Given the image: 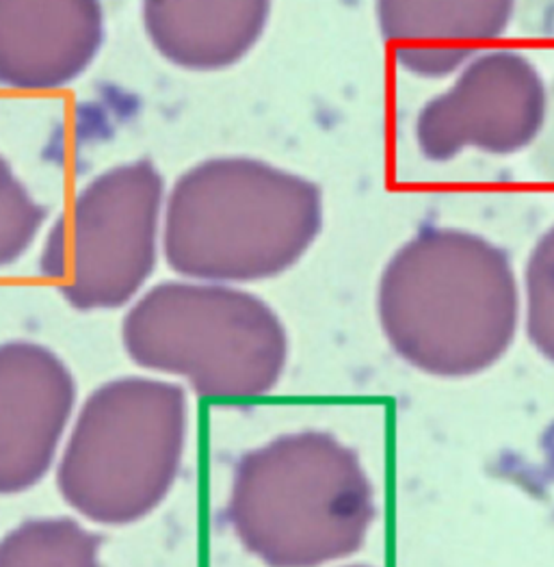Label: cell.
<instances>
[{"label": "cell", "mask_w": 554, "mask_h": 567, "mask_svg": "<svg viewBox=\"0 0 554 567\" xmlns=\"http://www.w3.org/2000/svg\"><path fill=\"white\" fill-rule=\"evenodd\" d=\"M377 317L410 367L429 378H476L507 355L522 328V288L505 249L429 226L388 260Z\"/></svg>", "instance_id": "1"}, {"label": "cell", "mask_w": 554, "mask_h": 567, "mask_svg": "<svg viewBox=\"0 0 554 567\" xmlns=\"http://www.w3.org/2000/svg\"><path fill=\"white\" fill-rule=\"evenodd\" d=\"M321 230L312 181L254 156H213L167 190L163 256L178 278L267 282L299 265Z\"/></svg>", "instance_id": "2"}, {"label": "cell", "mask_w": 554, "mask_h": 567, "mask_svg": "<svg viewBox=\"0 0 554 567\" xmlns=\"http://www.w3.org/2000/svg\"><path fill=\"white\" fill-rule=\"evenodd\" d=\"M226 518L260 566L336 567L367 544L377 498L347 442L321 429H299L238 460Z\"/></svg>", "instance_id": "3"}, {"label": "cell", "mask_w": 554, "mask_h": 567, "mask_svg": "<svg viewBox=\"0 0 554 567\" xmlns=\"http://www.w3.org/2000/svg\"><path fill=\"white\" fill-rule=\"evenodd\" d=\"M191 426L185 385L156 375H122L79 405L54 481L76 518L122 528L150 518L172 494Z\"/></svg>", "instance_id": "4"}, {"label": "cell", "mask_w": 554, "mask_h": 567, "mask_svg": "<svg viewBox=\"0 0 554 567\" xmlns=\"http://www.w3.org/2000/svg\"><path fill=\"white\" fill-rule=\"evenodd\" d=\"M133 364L208 401H249L276 390L290 340L263 297L234 284L167 280L147 288L122 321Z\"/></svg>", "instance_id": "5"}, {"label": "cell", "mask_w": 554, "mask_h": 567, "mask_svg": "<svg viewBox=\"0 0 554 567\" xmlns=\"http://www.w3.org/2000/svg\"><path fill=\"white\" fill-rule=\"evenodd\" d=\"M165 199V181L147 158L98 174L50 226L42 276L79 312L129 308L163 251Z\"/></svg>", "instance_id": "6"}, {"label": "cell", "mask_w": 554, "mask_h": 567, "mask_svg": "<svg viewBox=\"0 0 554 567\" xmlns=\"http://www.w3.org/2000/svg\"><path fill=\"white\" fill-rule=\"evenodd\" d=\"M546 113L537 65L515 50H485L463 65L451 90L420 109L416 145L431 163L453 161L463 150L509 156L540 137Z\"/></svg>", "instance_id": "7"}, {"label": "cell", "mask_w": 554, "mask_h": 567, "mask_svg": "<svg viewBox=\"0 0 554 567\" xmlns=\"http://www.w3.org/2000/svg\"><path fill=\"white\" fill-rule=\"evenodd\" d=\"M76 410L79 383L57 351L35 340L0 342V498L54 473Z\"/></svg>", "instance_id": "8"}, {"label": "cell", "mask_w": 554, "mask_h": 567, "mask_svg": "<svg viewBox=\"0 0 554 567\" xmlns=\"http://www.w3.org/2000/svg\"><path fill=\"white\" fill-rule=\"evenodd\" d=\"M102 44V0H0L2 87L63 90L90 70Z\"/></svg>", "instance_id": "9"}, {"label": "cell", "mask_w": 554, "mask_h": 567, "mask_svg": "<svg viewBox=\"0 0 554 567\" xmlns=\"http://www.w3.org/2000/svg\"><path fill=\"white\" fill-rule=\"evenodd\" d=\"M517 0H377L390 56L420 79H444L503 38Z\"/></svg>", "instance_id": "10"}, {"label": "cell", "mask_w": 554, "mask_h": 567, "mask_svg": "<svg viewBox=\"0 0 554 567\" xmlns=\"http://www.w3.org/2000/svg\"><path fill=\"white\" fill-rule=\"evenodd\" d=\"M274 0H141L154 50L188 72H222L263 40Z\"/></svg>", "instance_id": "11"}, {"label": "cell", "mask_w": 554, "mask_h": 567, "mask_svg": "<svg viewBox=\"0 0 554 567\" xmlns=\"http://www.w3.org/2000/svg\"><path fill=\"white\" fill-rule=\"evenodd\" d=\"M100 548L88 522L42 516L20 522L0 537V567H102Z\"/></svg>", "instance_id": "12"}, {"label": "cell", "mask_w": 554, "mask_h": 567, "mask_svg": "<svg viewBox=\"0 0 554 567\" xmlns=\"http://www.w3.org/2000/svg\"><path fill=\"white\" fill-rule=\"evenodd\" d=\"M522 326L535 351L554 362V226L535 243L526 260Z\"/></svg>", "instance_id": "13"}, {"label": "cell", "mask_w": 554, "mask_h": 567, "mask_svg": "<svg viewBox=\"0 0 554 567\" xmlns=\"http://www.w3.org/2000/svg\"><path fill=\"white\" fill-rule=\"evenodd\" d=\"M48 210L0 154V269L16 265L42 235Z\"/></svg>", "instance_id": "14"}, {"label": "cell", "mask_w": 554, "mask_h": 567, "mask_svg": "<svg viewBox=\"0 0 554 567\" xmlns=\"http://www.w3.org/2000/svg\"><path fill=\"white\" fill-rule=\"evenodd\" d=\"M336 567H372V566H362V564H356V566H353V564H342V566H336Z\"/></svg>", "instance_id": "15"}]
</instances>
